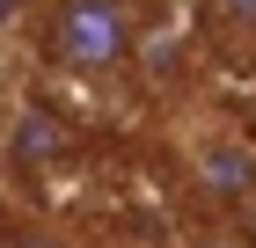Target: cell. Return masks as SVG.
Masks as SVG:
<instances>
[{"label": "cell", "mask_w": 256, "mask_h": 248, "mask_svg": "<svg viewBox=\"0 0 256 248\" xmlns=\"http://www.w3.org/2000/svg\"><path fill=\"white\" fill-rule=\"evenodd\" d=\"M139 29L124 0H52L44 7V58L80 88H110L132 66Z\"/></svg>", "instance_id": "obj_1"}, {"label": "cell", "mask_w": 256, "mask_h": 248, "mask_svg": "<svg viewBox=\"0 0 256 248\" xmlns=\"http://www.w3.org/2000/svg\"><path fill=\"white\" fill-rule=\"evenodd\" d=\"M190 190L220 212L256 205V146L242 132H227V124H205L190 139Z\"/></svg>", "instance_id": "obj_2"}, {"label": "cell", "mask_w": 256, "mask_h": 248, "mask_svg": "<svg viewBox=\"0 0 256 248\" xmlns=\"http://www.w3.org/2000/svg\"><path fill=\"white\" fill-rule=\"evenodd\" d=\"M198 7V29L234 58H256V0H190Z\"/></svg>", "instance_id": "obj_3"}, {"label": "cell", "mask_w": 256, "mask_h": 248, "mask_svg": "<svg viewBox=\"0 0 256 248\" xmlns=\"http://www.w3.org/2000/svg\"><path fill=\"white\" fill-rule=\"evenodd\" d=\"M8 248H66V241H59L52 227H15V234H8Z\"/></svg>", "instance_id": "obj_4"}, {"label": "cell", "mask_w": 256, "mask_h": 248, "mask_svg": "<svg viewBox=\"0 0 256 248\" xmlns=\"http://www.w3.org/2000/svg\"><path fill=\"white\" fill-rule=\"evenodd\" d=\"M0 7H8V29H22V22L37 15V7H52V0H0Z\"/></svg>", "instance_id": "obj_5"}, {"label": "cell", "mask_w": 256, "mask_h": 248, "mask_svg": "<svg viewBox=\"0 0 256 248\" xmlns=\"http://www.w3.org/2000/svg\"><path fill=\"white\" fill-rule=\"evenodd\" d=\"M190 248H242V241H190Z\"/></svg>", "instance_id": "obj_6"}]
</instances>
